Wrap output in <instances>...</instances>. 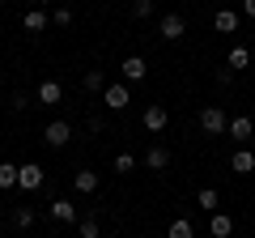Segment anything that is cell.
<instances>
[{"mask_svg": "<svg viewBox=\"0 0 255 238\" xmlns=\"http://www.w3.org/2000/svg\"><path fill=\"white\" fill-rule=\"evenodd\" d=\"M140 162H145L149 170H166V166H170V149H162V145H149Z\"/></svg>", "mask_w": 255, "mask_h": 238, "instance_id": "obj_14", "label": "cell"}, {"mask_svg": "<svg viewBox=\"0 0 255 238\" xmlns=\"http://www.w3.org/2000/svg\"><path fill=\"white\" fill-rule=\"evenodd\" d=\"M209 234L213 238H230V234H234V217H230V213H213V221H209Z\"/></svg>", "mask_w": 255, "mask_h": 238, "instance_id": "obj_16", "label": "cell"}, {"mask_svg": "<svg viewBox=\"0 0 255 238\" xmlns=\"http://www.w3.org/2000/svg\"><path fill=\"white\" fill-rule=\"evenodd\" d=\"M247 64H251V51H247V47H230V60H226L230 73H243Z\"/></svg>", "mask_w": 255, "mask_h": 238, "instance_id": "obj_19", "label": "cell"}, {"mask_svg": "<svg viewBox=\"0 0 255 238\" xmlns=\"http://www.w3.org/2000/svg\"><path fill=\"white\" fill-rule=\"evenodd\" d=\"M196 209H204L213 217V213L221 209V192H217V187H200V192H196Z\"/></svg>", "mask_w": 255, "mask_h": 238, "instance_id": "obj_15", "label": "cell"}, {"mask_svg": "<svg viewBox=\"0 0 255 238\" xmlns=\"http://www.w3.org/2000/svg\"><path fill=\"white\" fill-rule=\"evenodd\" d=\"M73 21H77V13L68 9V4H60V9H51V26H55V30H68Z\"/></svg>", "mask_w": 255, "mask_h": 238, "instance_id": "obj_22", "label": "cell"}, {"mask_svg": "<svg viewBox=\"0 0 255 238\" xmlns=\"http://www.w3.org/2000/svg\"><path fill=\"white\" fill-rule=\"evenodd\" d=\"M119 73H124L128 85H136L149 77V64H145V55H124V64H119Z\"/></svg>", "mask_w": 255, "mask_h": 238, "instance_id": "obj_9", "label": "cell"}, {"mask_svg": "<svg viewBox=\"0 0 255 238\" xmlns=\"http://www.w3.org/2000/svg\"><path fill=\"white\" fill-rule=\"evenodd\" d=\"M251 230H255V221H251Z\"/></svg>", "mask_w": 255, "mask_h": 238, "instance_id": "obj_29", "label": "cell"}, {"mask_svg": "<svg viewBox=\"0 0 255 238\" xmlns=\"http://www.w3.org/2000/svg\"><path fill=\"white\" fill-rule=\"evenodd\" d=\"M34 98H38V107H55V102L64 98V85L55 81V77H47V81H38V90H34Z\"/></svg>", "mask_w": 255, "mask_h": 238, "instance_id": "obj_12", "label": "cell"}, {"mask_svg": "<svg viewBox=\"0 0 255 238\" xmlns=\"http://www.w3.org/2000/svg\"><path fill=\"white\" fill-rule=\"evenodd\" d=\"M226 128H230V115L217 107V102L200 111V132H204V136H226Z\"/></svg>", "mask_w": 255, "mask_h": 238, "instance_id": "obj_1", "label": "cell"}, {"mask_svg": "<svg viewBox=\"0 0 255 238\" xmlns=\"http://www.w3.org/2000/svg\"><path fill=\"white\" fill-rule=\"evenodd\" d=\"M47 26H51V13H47L43 4H34V9L21 13V30H26V34H43Z\"/></svg>", "mask_w": 255, "mask_h": 238, "instance_id": "obj_8", "label": "cell"}, {"mask_svg": "<svg viewBox=\"0 0 255 238\" xmlns=\"http://www.w3.org/2000/svg\"><path fill=\"white\" fill-rule=\"evenodd\" d=\"M98 183H102L98 170H77L73 174V192L77 196H94V192H98Z\"/></svg>", "mask_w": 255, "mask_h": 238, "instance_id": "obj_13", "label": "cell"}, {"mask_svg": "<svg viewBox=\"0 0 255 238\" xmlns=\"http://www.w3.org/2000/svg\"><path fill=\"white\" fill-rule=\"evenodd\" d=\"M47 217L60 221V226H73V221H81V217H77V204L68 200V196H55V200L47 204Z\"/></svg>", "mask_w": 255, "mask_h": 238, "instance_id": "obj_5", "label": "cell"}, {"mask_svg": "<svg viewBox=\"0 0 255 238\" xmlns=\"http://www.w3.org/2000/svg\"><path fill=\"white\" fill-rule=\"evenodd\" d=\"M157 238H166V234H157Z\"/></svg>", "mask_w": 255, "mask_h": 238, "instance_id": "obj_30", "label": "cell"}, {"mask_svg": "<svg viewBox=\"0 0 255 238\" xmlns=\"http://www.w3.org/2000/svg\"><path fill=\"white\" fill-rule=\"evenodd\" d=\"M153 9H157L153 0H136V4H132V17H136V21H149V17H153Z\"/></svg>", "mask_w": 255, "mask_h": 238, "instance_id": "obj_26", "label": "cell"}, {"mask_svg": "<svg viewBox=\"0 0 255 238\" xmlns=\"http://www.w3.org/2000/svg\"><path fill=\"white\" fill-rule=\"evenodd\" d=\"M13 226H17V230H34L38 226V213L30 209V204H17V209H13Z\"/></svg>", "mask_w": 255, "mask_h": 238, "instance_id": "obj_18", "label": "cell"}, {"mask_svg": "<svg viewBox=\"0 0 255 238\" xmlns=\"http://www.w3.org/2000/svg\"><path fill=\"white\" fill-rule=\"evenodd\" d=\"M238 26H243V13L238 9H217L213 13V30L217 34H238Z\"/></svg>", "mask_w": 255, "mask_h": 238, "instance_id": "obj_10", "label": "cell"}, {"mask_svg": "<svg viewBox=\"0 0 255 238\" xmlns=\"http://www.w3.org/2000/svg\"><path fill=\"white\" fill-rule=\"evenodd\" d=\"M157 34H162L166 43H179V38L187 34V17H183V13H162V21H157Z\"/></svg>", "mask_w": 255, "mask_h": 238, "instance_id": "obj_4", "label": "cell"}, {"mask_svg": "<svg viewBox=\"0 0 255 238\" xmlns=\"http://www.w3.org/2000/svg\"><path fill=\"white\" fill-rule=\"evenodd\" d=\"M230 170H234V174H251V170H255V153H251V149L230 153Z\"/></svg>", "mask_w": 255, "mask_h": 238, "instance_id": "obj_17", "label": "cell"}, {"mask_svg": "<svg viewBox=\"0 0 255 238\" xmlns=\"http://www.w3.org/2000/svg\"><path fill=\"white\" fill-rule=\"evenodd\" d=\"M17 187V162H0V192Z\"/></svg>", "mask_w": 255, "mask_h": 238, "instance_id": "obj_23", "label": "cell"}, {"mask_svg": "<svg viewBox=\"0 0 255 238\" xmlns=\"http://www.w3.org/2000/svg\"><path fill=\"white\" fill-rule=\"evenodd\" d=\"M238 13H243V17H251V21H255V0H243V4H238Z\"/></svg>", "mask_w": 255, "mask_h": 238, "instance_id": "obj_27", "label": "cell"}, {"mask_svg": "<svg viewBox=\"0 0 255 238\" xmlns=\"http://www.w3.org/2000/svg\"><path fill=\"white\" fill-rule=\"evenodd\" d=\"M128 102H132V94H128V81H115L102 90V107L107 111H128Z\"/></svg>", "mask_w": 255, "mask_h": 238, "instance_id": "obj_6", "label": "cell"}, {"mask_svg": "<svg viewBox=\"0 0 255 238\" xmlns=\"http://www.w3.org/2000/svg\"><path fill=\"white\" fill-rule=\"evenodd\" d=\"M81 85H85L90 94H102V90H107V73H102V68H90V73L81 77Z\"/></svg>", "mask_w": 255, "mask_h": 238, "instance_id": "obj_20", "label": "cell"}, {"mask_svg": "<svg viewBox=\"0 0 255 238\" xmlns=\"http://www.w3.org/2000/svg\"><path fill=\"white\" fill-rule=\"evenodd\" d=\"M226 136H230V140H238V145H247V140L255 136L251 115H234V119H230V128H226Z\"/></svg>", "mask_w": 255, "mask_h": 238, "instance_id": "obj_11", "label": "cell"}, {"mask_svg": "<svg viewBox=\"0 0 255 238\" xmlns=\"http://www.w3.org/2000/svg\"><path fill=\"white\" fill-rule=\"evenodd\" d=\"M166 238H196V226H191L187 217H174L170 230H166Z\"/></svg>", "mask_w": 255, "mask_h": 238, "instance_id": "obj_21", "label": "cell"}, {"mask_svg": "<svg viewBox=\"0 0 255 238\" xmlns=\"http://www.w3.org/2000/svg\"><path fill=\"white\" fill-rule=\"evenodd\" d=\"M0 4H4V0H0Z\"/></svg>", "mask_w": 255, "mask_h": 238, "instance_id": "obj_31", "label": "cell"}, {"mask_svg": "<svg viewBox=\"0 0 255 238\" xmlns=\"http://www.w3.org/2000/svg\"><path fill=\"white\" fill-rule=\"evenodd\" d=\"M77 238H102L98 221H94V217H81V221H77Z\"/></svg>", "mask_w": 255, "mask_h": 238, "instance_id": "obj_25", "label": "cell"}, {"mask_svg": "<svg viewBox=\"0 0 255 238\" xmlns=\"http://www.w3.org/2000/svg\"><path fill=\"white\" fill-rule=\"evenodd\" d=\"M111 170H115V174H132V170H136V157H132V153H115V157H111Z\"/></svg>", "mask_w": 255, "mask_h": 238, "instance_id": "obj_24", "label": "cell"}, {"mask_svg": "<svg viewBox=\"0 0 255 238\" xmlns=\"http://www.w3.org/2000/svg\"><path fill=\"white\" fill-rule=\"evenodd\" d=\"M140 123H145V132H166V123H170V111L162 107V102H145V111H140Z\"/></svg>", "mask_w": 255, "mask_h": 238, "instance_id": "obj_2", "label": "cell"}, {"mask_svg": "<svg viewBox=\"0 0 255 238\" xmlns=\"http://www.w3.org/2000/svg\"><path fill=\"white\" fill-rule=\"evenodd\" d=\"M43 183H47V170L38 162H21L17 166V187H21V192H38Z\"/></svg>", "mask_w": 255, "mask_h": 238, "instance_id": "obj_3", "label": "cell"}, {"mask_svg": "<svg viewBox=\"0 0 255 238\" xmlns=\"http://www.w3.org/2000/svg\"><path fill=\"white\" fill-rule=\"evenodd\" d=\"M124 4H136V0H124Z\"/></svg>", "mask_w": 255, "mask_h": 238, "instance_id": "obj_28", "label": "cell"}, {"mask_svg": "<svg viewBox=\"0 0 255 238\" xmlns=\"http://www.w3.org/2000/svg\"><path fill=\"white\" fill-rule=\"evenodd\" d=\"M43 140H47L51 149H64L68 140H73V123H64V119H51V123L43 128Z\"/></svg>", "mask_w": 255, "mask_h": 238, "instance_id": "obj_7", "label": "cell"}]
</instances>
